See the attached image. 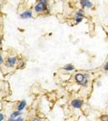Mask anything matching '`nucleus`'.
<instances>
[{"label":"nucleus","instance_id":"3","mask_svg":"<svg viewBox=\"0 0 108 121\" xmlns=\"http://www.w3.org/2000/svg\"><path fill=\"white\" fill-rule=\"evenodd\" d=\"M17 62V56H10L5 62V66L7 68H12Z\"/></svg>","mask_w":108,"mask_h":121},{"label":"nucleus","instance_id":"5","mask_svg":"<svg viewBox=\"0 0 108 121\" xmlns=\"http://www.w3.org/2000/svg\"><path fill=\"white\" fill-rule=\"evenodd\" d=\"M82 105H83V101L79 99H75L71 102V106L76 109H80L82 107Z\"/></svg>","mask_w":108,"mask_h":121},{"label":"nucleus","instance_id":"15","mask_svg":"<svg viewBox=\"0 0 108 121\" xmlns=\"http://www.w3.org/2000/svg\"><path fill=\"white\" fill-rule=\"evenodd\" d=\"M15 121H23V118L22 116H19L18 118L15 119Z\"/></svg>","mask_w":108,"mask_h":121},{"label":"nucleus","instance_id":"7","mask_svg":"<svg viewBox=\"0 0 108 121\" xmlns=\"http://www.w3.org/2000/svg\"><path fill=\"white\" fill-rule=\"evenodd\" d=\"M63 69L65 70V71L70 72L75 69V66L73 65V64H66V65H65L63 66Z\"/></svg>","mask_w":108,"mask_h":121},{"label":"nucleus","instance_id":"18","mask_svg":"<svg viewBox=\"0 0 108 121\" xmlns=\"http://www.w3.org/2000/svg\"><path fill=\"white\" fill-rule=\"evenodd\" d=\"M15 119H12V118H9V119H8V120H7V121H15Z\"/></svg>","mask_w":108,"mask_h":121},{"label":"nucleus","instance_id":"1","mask_svg":"<svg viewBox=\"0 0 108 121\" xmlns=\"http://www.w3.org/2000/svg\"><path fill=\"white\" fill-rule=\"evenodd\" d=\"M74 78H75V81L77 82V83H78L79 85L82 86H87L88 78L86 77V74L78 73L74 76Z\"/></svg>","mask_w":108,"mask_h":121},{"label":"nucleus","instance_id":"19","mask_svg":"<svg viewBox=\"0 0 108 121\" xmlns=\"http://www.w3.org/2000/svg\"><path fill=\"white\" fill-rule=\"evenodd\" d=\"M32 121H40V120H39L38 119H33Z\"/></svg>","mask_w":108,"mask_h":121},{"label":"nucleus","instance_id":"14","mask_svg":"<svg viewBox=\"0 0 108 121\" xmlns=\"http://www.w3.org/2000/svg\"><path fill=\"white\" fill-rule=\"evenodd\" d=\"M103 69L105 70V71H108V61L106 62V64L104 65L103 66Z\"/></svg>","mask_w":108,"mask_h":121},{"label":"nucleus","instance_id":"12","mask_svg":"<svg viewBox=\"0 0 108 121\" xmlns=\"http://www.w3.org/2000/svg\"><path fill=\"white\" fill-rule=\"evenodd\" d=\"M25 64L26 63H25L23 60H20L19 63V65H18V69H23V68H24Z\"/></svg>","mask_w":108,"mask_h":121},{"label":"nucleus","instance_id":"20","mask_svg":"<svg viewBox=\"0 0 108 121\" xmlns=\"http://www.w3.org/2000/svg\"><path fill=\"white\" fill-rule=\"evenodd\" d=\"M1 7H2V6H1V4H0V10H1Z\"/></svg>","mask_w":108,"mask_h":121},{"label":"nucleus","instance_id":"6","mask_svg":"<svg viewBox=\"0 0 108 121\" xmlns=\"http://www.w3.org/2000/svg\"><path fill=\"white\" fill-rule=\"evenodd\" d=\"M19 17L22 19H27L32 18V11L31 10H26V11H23L22 13H20Z\"/></svg>","mask_w":108,"mask_h":121},{"label":"nucleus","instance_id":"2","mask_svg":"<svg viewBox=\"0 0 108 121\" xmlns=\"http://www.w3.org/2000/svg\"><path fill=\"white\" fill-rule=\"evenodd\" d=\"M35 11L37 13H41V12H45V13H48L49 12V9H48V6L45 3H43L41 2L37 3L34 7Z\"/></svg>","mask_w":108,"mask_h":121},{"label":"nucleus","instance_id":"9","mask_svg":"<svg viewBox=\"0 0 108 121\" xmlns=\"http://www.w3.org/2000/svg\"><path fill=\"white\" fill-rule=\"evenodd\" d=\"M20 116H21V112H19V111L17 110V111H15V112H13L12 113H11V115L10 116V118L16 119Z\"/></svg>","mask_w":108,"mask_h":121},{"label":"nucleus","instance_id":"13","mask_svg":"<svg viewBox=\"0 0 108 121\" xmlns=\"http://www.w3.org/2000/svg\"><path fill=\"white\" fill-rule=\"evenodd\" d=\"M101 121H108V115H103L100 117Z\"/></svg>","mask_w":108,"mask_h":121},{"label":"nucleus","instance_id":"17","mask_svg":"<svg viewBox=\"0 0 108 121\" xmlns=\"http://www.w3.org/2000/svg\"><path fill=\"white\" fill-rule=\"evenodd\" d=\"M3 119H4V115L0 113V120H3Z\"/></svg>","mask_w":108,"mask_h":121},{"label":"nucleus","instance_id":"16","mask_svg":"<svg viewBox=\"0 0 108 121\" xmlns=\"http://www.w3.org/2000/svg\"><path fill=\"white\" fill-rule=\"evenodd\" d=\"M3 56H2L1 54H0V65L3 64Z\"/></svg>","mask_w":108,"mask_h":121},{"label":"nucleus","instance_id":"10","mask_svg":"<svg viewBox=\"0 0 108 121\" xmlns=\"http://www.w3.org/2000/svg\"><path fill=\"white\" fill-rule=\"evenodd\" d=\"M76 16H78V17H85V11H84L83 9H79L77 11L76 14H75Z\"/></svg>","mask_w":108,"mask_h":121},{"label":"nucleus","instance_id":"11","mask_svg":"<svg viewBox=\"0 0 108 121\" xmlns=\"http://www.w3.org/2000/svg\"><path fill=\"white\" fill-rule=\"evenodd\" d=\"M83 20V17H78V16H75V19H74V21H75L76 23H80L82 22Z\"/></svg>","mask_w":108,"mask_h":121},{"label":"nucleus","instance_id":"4","mask_svg":"<svg viewBox=\"0 0 108 121\" xmlns=\"http://www.w3.org/2000/svg\"><path fill=\"white\" fill-rule=\"evenodd\" d=\"M80 5H81L82 8H87L90 9L93 7V3L90 0H80Z\"/></svg>","mask_w":108,"mask_h":121},{"label":"nucleus","instance_id":"8","mask_svg":"<svg viewBox=\"0 0 108 121\" xmlns=\"http://www.w3.org/2000/svg\"><path fill=\"white\" fill-rule=\"evenodd\" d=\"M26 105H27V102H26V101H25V100L21 101V102H19V103L18 104V107H17V110L19 111V112H22L23 109L25 108Z\"/></svg>","mask_w":108,"mask_h":121},{"label":"nucleus","instance_id":"21","mask_svg":"<svg viewBox=\"0 0 108 121\" xmlns=\"http://www.w3.org/2000/svg\"><path fill=\"white\" fill-rule=\"evenodd\" d=\"M0 121H3V120H0Z\"/></svg>","mask_w":108,"mask_h":121}]
</instances>
